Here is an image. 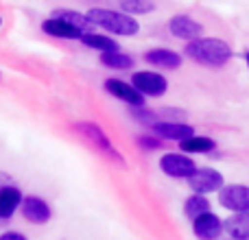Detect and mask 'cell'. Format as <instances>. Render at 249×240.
I'll return each instance as SVG.
<instances>
[{"instance_id": "cell-24", "label": "cell", "mask_w": 249, "mask_h": 240, "mask_svg": "<svg viewBox=\"0 0 249 240\" xmlns=\"http://www.w3.org/2000/svg\"><path fill=\"white\" fill-rule=\"evenodd\" d=\"M136 144L140 146L142 151H146V153H151V151H160V149H164V142L160 140V137H155L153 133H142V136H138L136 137Z\"/></svg>"}, {"instance_id": "cell-12", "label": "cell", "mask_w": 249, "mask_h": 240, "mask_svg": "<svg viewBox=\"0 0 249 240\" xmlns=\"http://www.w3.org/2000/svg\"><path fill=\"white\" fill-rule=\"evenodd\" d=\"M103 87L109 96L127 103L129 107H144L146 105V99L138 94L136 87H133L129 81H123V79H107V81L103 83Z\"/></svg>"}, {"instance_id": "cell-20", "label": "cell", "mask_w": 249, "mask_h": 240, "mask_svg": "<svg viewBox=\"0 0 249 240\" xmlns=\"http://www.w3.org/2000/svg\"><path fill=\"white\" fill-rule=\"evenodd\" d=\"M208 212H212V203L208 197H203V194H193V192H190V197H186L184 216L190 223H193L195 219H199L201 214H208Z\"/></svg>"}, {"instance_id": "cell-28", "label": "cell", "mask_w": 249, "mask_h": 240, "mask_svg": "<svg viewBox=\"0 0 249 240\" xmlns=\"http://www.w3.org/2000/svg\"><path fill=\"white\" fill-rule=\"evenodd\" d=\"M243 57H245V64H247V68H249V51L243 52Z\"/></svg>"}, {"instance_id": "cell-19", "label": "cell", "mask_w": 249, "mask_h": 240, "mask_svg": "<svg viewBox=\"0 0 249 240\" xmlns=\"http://www.w3.org/2000/svg\"><path fill=\"white\" fill-rule=\"evenodd\" d=\"M81 44L86 48H90V51H99L101 55H105V52H114V51H121V44H118L114 37H109V35H105V33H94V31H90V33L83 35Z\"/></svg>"}, {"instance_id": "cell-8", "label": "cell", "mask_w": 249, "mask_h": 240, "mask_svg": "<svg viewBox=\"0 0 249 240\" xmlns=\"http://www.w3.org/2000/svg\"><path fill=\"white\" fill-rule=\"evenodd\" d=\"M168 33L175 39H184V42H195V39L203 37V24L195 20L193 16L186 13H177L168 20Z\"/></svg>"}, {"instance_id": "cell-11", "label": "cell", "mask_w": 249, "mask_h": 240, "mask_svg": "<svg viewBox=\"0 0 249 240\" xmlns=\"http://www.w3.org/2000/svg\"><path fill=\"white\" fill-rule=\"evenodd\" d=\"M223 234V219L214 212L201 214L199 219L193 221V236L197 240H221Z\"/></svg>"}, {"instance_id": "cell-25", "label": "cell", "mask_w": 249, "mask_h": 240, "mask_svg": "<svg viewBox=\"0 0 249 240\" xmlns=\"http://www.w3.org/2000/svg\"><path fill=\"white\" fill-rule=\"evenodd\" d=\"M188 114L184 109H177V107H162L158 112V118L160 122H184V118Z\"/></svg>"}, {"instance_id": "cell-17", "label": "cell", "mask_w": 249, "mask_h": 240, "mask_svg": "<svg viewBox=\"0 0 249 240\" xmlns=\"http://www.w3.org/2000/svg\"><path fill=\"white\" fill-rule=\"evenodd\" d=\"M51 17H55V20H61L66 22V24L74 26V29L83 31V33H90L92 31V24L90 20H88L86 13L77 11V9H68V7H57L51 11Z\"/></svg>"}, {"instance_id": "cell-13", "label": "cell", "mask_w": 249, "mask_h": 240, "mask_svg": "<svg viewBox=\"0 0 249 240\" xmlns=\"http://www.w3.org/2000/svg\"><path fill=\"white\" fill-rule=\"evenodd\" d=\"M151 133L160 137L162 142H177L181 144L184 140L195 136V127L188 122H158L151 127Z\"/></svg>"}, {"instance_id": "cell-4", "label": "cell", "mask_w": 249, "mask_h": 240, "mask_svg": "<svg viewBox=\"0 0 249 240\" xmlns=\"http://www.w3.org/2000/svg\"><path fill=\"white\" fill-rule=\"evenodd\" d=\"M129 83L144 99H160L168 92V79L162 72H155V70H138L131 74Z\"/></svg>"}, {"instance_id": "cell-3", "label": "cell", "mask_w": 249, "mask_h": 240, "mask_svg": "<svg viewBox=\"0 0 249 240\" xmlns=\"http://www.w3.org/2000/svg\"><path fill=\"white\" fill-rule=\"evenodd\" d=\"M74 131H79L86 140H90V144H94V149L99 153H103L107 159H112L118 166H127V159L123 157V153L112 144V140L107 137V133L103 131V127L92 120H81V122L74 124Z\"/></svg>"}, {"instance_id": "cell-16", "label": "cell", "mask_w": 249, "mask_h": 240, "mask_svg": "<svg viewBox=\"0 0 249 240\" xmlns=\"http://www.w3.org/2000/svg\"><path fill=\"white\" fill-rule=\"evenodd\" d=\"M179 151L190 155V157H193V155H212L216 151V140L210 136H199V133H195L193 137L181 142Z\"/></svg>"}, {"instance_id": "cell-9", "label": "cell", "mask_w": 249, "mask_h": 240, "mask_svg": "<svg viewBox=\"0 0 249 240\" xmlns=\"http://www.w3.org/2000/svg\"><path fill=\"white\" fill-rule=\"evenodd\" d=\"M20 214L31 225H46L53 219V207L48 206L46 199L37 197V194H29L20 206Z\"/></svg>"}, {"instance_id": "cell-30", "label": "cell", "mask_w": 249, "mask_h": 240, "mask_svg": "<svg viewBox=\"0 0 249 240\" xmlns=\"http://www.w3.org/2000/svg\"><path fill=\"white\" fill-rule=\"evenodd\" d=\"M228 240H232V238H228Z\"/></svg>"}, {"instance_id": "cell-23", "label": "cell", "mask_w": 249, "mask_h": 240, "mask_svg": "<svg viewBox=\"0 0 249 240\" xmlns=\"http://www.w3.org/2000/svg\"><path fill=\"white\" fill-rule=\"evenodd\" d=\"M131 116L133 120H138V122L142 124V127H153V124H158L160 122V118H158V112H153V109H149L144 105V107H131Z\"/></svg>"}, {"instance_id": "cell-6", "label": "cell", "mask_w": 249, "mask_h": 240, "mask_svg": "<svg viewBox=\"0 0 249 240\" xmlns=\"http://www.w3.org/2000/svg\"><path fill=\"white\" fill-rule=\"evenodd\" d=\"M197 168V162L181 151H168L160 157V171L171 179H188Z\"/></svg>"}, {"instance_id": "cell-18", "label": "cell", "mask_w": 249, "mask_h": 240, "mask_svg": "<svg viewBox=\"0 0 249 240\" xmlns=\"http://www.w3.org/2000/svg\"><path fill=\"white\" fill-rule=\"evenodd\" d=\"M223 229L232 240H249V212L230 214L223 219Z\"/></svg>"}, {"instance_id": "cell-2", "label": "cell", "mask_w": 249, "mask_h": 240, "mask_svg": "<svg viewBox=\"0 0 249 240\" xmlns=\"http://www.w3.org/2000/svg\"><path fill=\"white\" fill-rule=\"evenodd\" d=\"M88 20H90L92 29L105 31V35L114 37H133L140 33V22L138 17H131L127 13L118 11V9H107V7H92L88 9Z\"/></svg>"}, {"instance_id": "cell-26", "label": "cell", "mask_w": 249, "mask_h": 240, "mask_svg": "<svg viewBox=\"0 0 249 240\" xmlns=\"http://www.w3.org/2000/svg\"><path fill=\"white\" fill-rule=\"evenodd\" d=\"M0 240H29L26 234L18 232V229H7V232L0 234Z\"/></svg>"}, {"instance_id": "cell-27", "label": "cell", "mask_w": 249, "mask_h": 240, "mask_svg": "<svg viewBox=\"0 0 249 240\" xmlns=\"http://www.w3.org/2000/svg\"><path fill=\"white\" fill-rule=\"evenodd\" d=\"M7 186H16V184H13V179L7 172H0V188H7Z\"/></svg>"}, {"instance_id": "cell-1", "label": "cell", "mask_w": 249, "mask_h": 240, "mask_svg": "<svg viewBox=\"0 0 249 240\" xmlns=\"http://www.w3.org/2000/svg\"><path fill=\"white\" fill-rule=\"evenodd\" d=\"M181 55L199 66H206V68H223L225 64L232 61L234 51L221 37H199L186 44Z\"/></svg>"}, {"instance_id": "cell-7", "label": "cell", "mask_w": 249, "mask_h": 240, "mask_svg": "<svg viewBox=\"0 0 249 240\" xmlns=\"http://www.w3.org/2000/svg\"><path fill=\"white\" fill-rule=\"evenodd\" d=\"M216 199H219V206L230 214L249 212V186L245 184H225Z\"/></svg>"}, {"instance_id": "cell-21", "label": "cell", "mask_w": 249, "mask_h": 240, "mask_svg": "<svg viewBox=\"0 0 249 240\" xmlns=\"http://www.w3.org/2000/svg\"><path fill=\"white\" fill-rule=\"evenodd\" d=\"M101 64H103L105 68H112V70H131L133 66H136V59H133L129 52L114 51V52L101 55Z\"/></svg>"}, {"instance_id": "cell-14", "label": "cell", "mask_w": 249, "mask_h": 240, "mask_svg": "<svg viewBox=\"0 0 249 240\" xmlns=\"http://www.w3.org/2000/svg\"><path fill=\"white\" fill-rule=\"evenodd\" d=\"M24 194L18 186H7L0 188V221H9L18 210H20Z\"/></svg>"}, {"instance_id": "cell-5", "label": "cell", "mask_w": 249, "mask_h": 240, "mask_svg": "<svg viewBox=\"0 0 249 240\" xmlns=\"http://www.w3.org/2000/svg\"><path fill=\"white\" fill-rule=\"evenodd\" d=\"M186 184H188L193 194H203V197H208V194L221 192V188L225 186V177H223V172L216 171V168L203 166V168H197V171L186 179Z\"/></svg>"}, {"instance_id": "cell-22", "label": "cell", "mask_w": 249, "mask_h": 240, "mask_svg": "<svg viewBox=\"0 0 249 240\" xmlns=\"http://www.w3.org/2000/svg\"><path fill=\"white\" fill-rule=\"evenodd\" d=\"M118 7H121L123 13L136 17V16H149V13H153L158 9V2H153V0H123V2H118Z\"/></svg>"}, {"instance_id": "cell-29", "label": "cell", "mask_w": 249, "mask_h": 240, "mask_svg": "<svg viewBox=\"0 0 249 240\" xmlns=\"http://www.w3.org/2000/svg\"><path fill=\"white\" fill-rule=\"evenodd\" d=\"M0 26H2V16H0Z\"/></svg>"}, {"instance_id": "cell-15", "label": "cell", "mask_w": 249, "mask_h": 240, "mask_svg": "<svg viewBox=\"0 0 249 240\" xmlns=\"http://www.w3.org/2000/svg\"><path fill=\"white\" fill-rule=\"evenodd\" d=\"M42 31L46 35H51V37H57V39H79L81 42V37L86 33L83 31H79V29H74V26H70V24H66V22H61V20H55V17H51L48 16L46 20L42 22Z\"/></svg>"}, {"instance_id": "cell-10", "label": "cell", "mask_w": 249, "mask_h": 240, "mask_svg": "<svg viewBox=\"0 0 249 240\" xmlns=\"http://www.w3.org/2000/svg\"><path fill=\"white\" fill-rule=\"evenodd\" d=\"M142 59L149 66L160 68V70H179L181 66H184V55H181V52L173 51V48H164V46L149 48V51L142 55Z\"/></svg>"}]
</instances>
